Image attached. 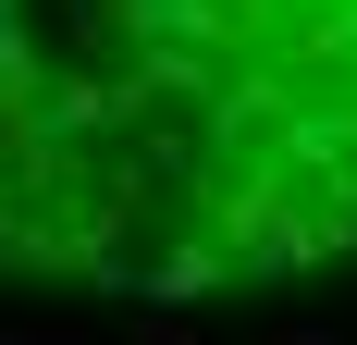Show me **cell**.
Segmentation results:
<instances>
[{"label":"cell","mask_w":357,"mask_h":345,"mask_svg":"<svg viewBox=\"0 0 357 345\" xmlns=\"http://www.w3.org/2000/svg\"><path fill=\"white\" fill-rule=\"evenodd\" d=\"M357 247V0H0V272L234 296Z\"/></svg>","instance_id":"obj_1"}]
</instances>
